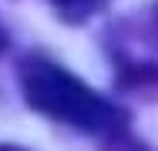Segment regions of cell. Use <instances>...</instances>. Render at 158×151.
<instances>
[{
  "instance_id": "cell-3",
  "label": "cell",
  "mask_w": 158,
  "mask_h": 151,
  "mask_svg": "<svg viewBox=\"0 0 158 151\" xmlns=\"http://www.w3.org/2000/svg\"><path fill=\"white\" fill-rule=\"evenodd\" d=\"M0 151H24V148H14V145H0Z\"/></svg>"
},
{
  "instance_id": "cell-2",
  "label": "cell",
  "mask_w": 158,
  "mask_h": 151,
  "mask_svg": "<svg viewBox=\"0 0 158 151\" xmlns=\"http://www.w3.org/2000/svg\"><path fill=\"white\" fill-rule=\"evenodd\" d=\"M51 3H54V10L61 14L64 20L81 24V20H88L91 14H98L108 0H51Z\"/></svg>"
},
{
  "instance_id": "cell-1",
  "label": "cell",
  "mask_w": 158,
  "mask_h": 151,
  "mask_svg": "<svg viewBox=\"0 0 158 151\" xmlns=\"http://www.w3.org/2000/svg\"><path fill=\"white\" fill-rule=\"evenodd\" d=\"M20 91L34 111L64 121L81 131H111L121 114L84 81H77L71 71H64L51 60L31 57L20 67Z\"/></svg>"
},
{
  "instance_id": "cell-4",
  "label": "cell",
  "mask_w": 158,
  "mask_h": 151,
  "mask_svg": "<svg viewBox=\"0 0 158 151\" xmlns=\"http://www.w3.org/2000/svg\"><path fill=\"white\" fill-rule=\"evenodd\" d=\"M3 47H7V37H3V30H0V51H3Z\"/></svg>"
}]
</instances>
